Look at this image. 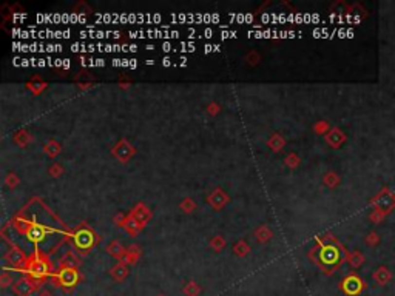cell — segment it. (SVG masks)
I'll return each mask as SVG.
<instances>
[{
	"mask_svg": "<svg viewBox=\"0 0 395 296\" xmlns=\"http://www.w3.org/2000/svg\"><path fill=\"white\" fill-rule=\"evenodd\" d=\"M341 261V252L335 245H329L321 250V262L326 267H335Z\"/></svg>",
	"mask_w": 395,
	"mask_h": 296,
	"instance_id": "obj_1",
	"label": "cell"
},
{
	"mask_svg": "<svg viewBox=\"0 0 395 296\" xmlns=\"http://www.w3.org/2000/svg\"><path fill=\"white\" fill-rule=\"evenodd\" d=\"M343 289H344V292L347 295H357V293L361 292L363 284L357 276H349L347 279L344 281V284H343Z\"/></svg>",
	"mask_w": 395,
	"mask_h": 296,
	"instance_id": "obj_2",
	"label": "cell"
},
{
	"mask_svg": "<svg viewBox=\"0 0 395 296\" xmlns=\"http://www.w3.org/2000/svg\"><path fill=\"white\" fill-rule=\"evenodd\" d=\"M172 50H173V47H172V43H170V42H164V43H162V51H164V52H168V51H172ZM173 51H175V50H173Z\"/></svg>",
	"mask_w": 395,
	"mask_h": 296,
	"instance_id": "obj_3",
	"label": "cell"
},
{
	"mask_svg": "<svg viewBox=\"0 0 395 296\" xmlns=\"http://www.w3.org/2000/svg\"><path fill=\"white\" fill-rule=\"evenodd\" d=\"M212 51H215V45H205V47H204L205 54H209V52H212Z\"/></svg>",
	"mask_w": 395,
	"mask_h": 296,
	"instance_id": "obj_4",
	"label": "cell"
},
{
	"mask_svg": "<svg viewBox=\"0 0 395 296\" xmlns=\"http://www.w3.org/2000/svg\"><path fill=\"white\" fill-rule=\"evenodd\" d=\"M80 45H82V43H73V45H71V51L79 52L80 51Z\"/></svg>",
	"mask_w": 395,
	"mask_h": 296,
	"instance_id": "obj_5",
	"label": "cell"
},
{
	"mask_svg": "<svg viewBox=\"0 0 395 296\" xmlns=\"http://www.w3.org/2000/svg\"><path fill=\"white\" fill-rule=\"evenodd\" d=\"M212 35H213V31H212L210 28H205V30H204V37H207V39H210V37H212Z\"/></svg>",
	"mask_w": 395,
	"mask_h": 296,
	"instance_id": "obj_6",
	"label": "cell"
},
{
	"mask_svg": "<svg viewBox=\"0 0 395 296\" xmlns=\"http://www.w3.org/2000/svg\"><path fill=\"white\" fill-rule=\"evenodd\" d=\"M244 22L252 23V22H253V16H252V14H246V16H244Z\"/></svg>",
	"mask_w": 395,
	"mask_h": 296,
	"instance_id": "obj_7",
	"label": "cell"
},
{
	"mask_svg": "<svg viewBox=\"0 0 395 296\" xmlns=\"http://www.w3.org/2000/svg\"><path fill=\"white\" fill-rule=\"evenodd\" d=\"M94 64H96V67H104L105 65V60L104 59H96Z\"/></svg>",
	"mask_w": 395,
	"mask_h": 296,
	"instance_id": "obj_8",
	"label": "cell"
},
{
	"mask_svg": "<svg viewBox=\"0 0 395 296\" xmlns=\"http://www.w3.org/2000/svg\"><path fill=\"white\" fill-rule=\"evenodd\" d=\"M162 65H164V67H170V65H172V60H170V57H165V59L162 60Z\"/></svg>",
	"mask_w": 395,
	"mask_h": 296,
	"instance_id": "obj_9",
	"label": "cell"
},
{
	"mask_svg": "<svg viewBox=\"0 0 395 296\" xmlns=\"http://www.w3.org/2000/svg\"><path fill=\"white\" fill-rule=\"evenodd\" d=\"M138 67V60L136 59H130V68H136Z\"/></svg>",
	"mask_w": 395,
	"mask_h": 296,
	"instance_id": "obj_10",
	"label": "cell"
},
{
	"mask_svg": "<svg viewBox=\"0 0 395 296\" xmlns=\"http://www.w3.org/2000/svg\"><path fill=\"white\" fill-rule=\"evenodd\" d=\"M221 37H222V39H229V37H230V33H229L227 30H226V31H222V33H221Z\"/></svg>",
	"mask_w": 395,
	"mask_h": 296,
	"instance_id": "obj_11",
	"label": "cell"
},
{
	"mask_svg": "<svg viewBox=\"0 0 395 296\" xmlns=\"http://www.w3.org/2000/svg\"><path fill=\"white\" fill-rule=\"evenodd\" d=\"M31 65V62L28 59H22V67H30Z\"/></svg>",
	"mask_w": 395,
	"mask_h": 296,
	"instance_id": "obj_12",
	"label": "cell"
},
{
	"mask_svg": "<svg viewBox=\"0 0 395 296\" xmlns=\"http://www.w3.org/2000/svg\"><path fill=\"white\" fill-rule=\"evenodd\" d=\"M161 19H162V16H161V14H155V16H153V23L159 22Z\"/></svg>",
	"mask_w": 395,
	"mask_h": 296,
	"instance_id": "obj_13",
	"label": "cell"
},
{
	"mask_svg": "<svg viewBox=\"0 0 395 296\" xmlns=\"http://www.w3.org/2000/svg\"><path fill=\"white\" fill-rule=\"evenodd\" d=\"M54 65L56 67H62V65H64V60H62V59H56L54 60Z\"/></svg>",
	"mask_w": 395,
	"mask_h": 296,
	"instance_id": "obj_14",
	"label": "cell"
},
{
	"mask_svg": "<svg viewBox=\"0 0 395 296\" xmlns=\"http://www.w3.org/2000/svg\"><path fill=\"white\" fill-rule=\"evenodd\" d=\"M62 68H65V70L70 68V60L68 59H64V65H62Z\"/></svg>",
	"mask_w": 395,
	"mask_h": 296,
	"instance_id": "obj_15",
	"label": "cell"
},
{
	"mask_svg": "<svg viewBox=\"0 0 395 296\" xmlns=\"http://www.w3.org/2000/svg\"><path fill=\"white\" fill-rule=\"evenodd\" d=\"M128 50H130V52H136L138 51V47H136V45H130Z\"/></svg>",
	"mask_w": 395,
	"mask_h": 296,
	"instance_id": "obj_16",
	"label": "cell"
},
{
	"mask_svg": "<svg viewBox=\"0 0 395 296\" xmlns=\"http://www.w3.org/2000/svg\"><path fill=\"white\" fill-rule=\"evenodd\" d=\"M45 65H48V62L45 59H39V67H45Z\"/></svg>",
	"mask_w": 395,
	"mask_h": 296,
	"instance_id": "obj_17",
	"label": "cell"
},
{
	"mask_svg": "<svg viewBox=\"0 0 395 296\" xmlns=\"http://www.w3.org/2000/svg\"><path fill=\"white\" fill-rule=\"evenodd\" d=\"M145 64H147V65H153V64H155V60H147Z\"/></svg>",
	"mask_w": 395,
	"mask_h": 296,
	"instance_id": "obj_18",
	"label": "cell"
}]
</instances>
